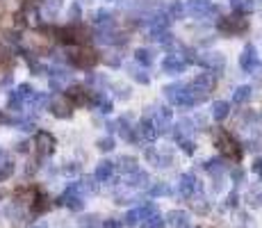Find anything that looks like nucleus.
Returning <instances> with one entry per match:
<instances>
[{"label": "nucleus", "instance_id": "20", "mask_svg": "<svg viewBox=\"0 0 262 228\" xmlns=\"http://www.w3.org/2000/svg\"><path fill=\"white\" fill-rule=\"evenodd\" d=\"M114 169H119L121 174H133V171L139 169V162L133 158V155H121L119 162L114 164Z\"/></svg>", "mask_w": 262, "mask_h": 228}, {"label": "nucleus", "instance_id": "36", "mask_svg": "<svg viewBox=\"0 0 262 228\" xmlns=\"http://www.w3.org/2000/svg\"><path fill=\"white\" fill-rule=\"evenodd\" d=\"M183 14H185V7H183V5H180V3H173V5H171V16L180 18V16H183Z\"/></svg>", "mask_w": 262, "mask_h": 228}, {"label": "nucleus", "instance_id": "13", "mask_svg": "<svg viewBox=\"0 0 262 228\" xmlns=\"http://www.w3.org/2000/svg\"><path fill=\"white\" fill-rule=\"evenodd\" d=\"M162 69H164V73L178 75V73H183V71L187 69V62H185L180 55H167L164 62H162Z\"/></svg>", "mask_w": 262, "mask_h": 228}, {"label": "nucleus", "instance_id": "37", "mask_svg": "<svg viewBox=\"0 0 262 228\" xmlns=\"http://www.w3.org/2000/svg\"><path fill=\"white\" fill-rule=\"evenodd\" d=\"M100 228H123V224H121V221H117V219H103Z\"/></svg>", "mask_w": 262, "mask_h": 228}, {"label": "nucleus", "instance_id": "27", "mask_svg": "<svg viewBox=\"0 0 262 228\" xmlns=\"http://www.w3.org/2000/svg\"><path fill=\"white\" fill-rule=\"evenodd\" d=\"M199 62H201V64H205V67H208V69H212V71H214V69H221V67H224V57H221L219 53H210L208 57H201Z\"/></svg>", "mask_w": 262, "mask_h": 228}, {"label": "nucleus", "instance_id": "30", "mask_svg": "<svg viewBox=\"0 0 262 228\" xmlns=\"http://www.w3.org/2000/svg\"><path fill=\"white\" fill-rule=\"evenodd\" d=\"M16 94L21 96L23 103H30V98L34 96V87H32V85H28V82H25V85H18V87H16Z\"/></svg>", "mask_w": 262, "mask_h": 228}, {"label": "nucleus", "instance_id": "14", "mask_svg": "<svg viewBox=\"0 0 262 228\" xmlns=\"http://www.w3.org/2000/svg\"><path fill=\"white\" fill-rule=\"evenodd\" d=\"M133 137H139V139H142V141H155V139H158V130H155L153 121L144 119L142 123H139L137 128H135Z\"/></svg>", "mask_w": 262, "mask_h": 228}, {"label": "nucleus", "instance_id": "3", "mask_svg": "<svg viewBox=\"0 0 262 228\" xmlns=\"http://www.w3.org/2000/svg\"><path fill=\"white\" fill-rule=\"evenodd\" d=\"M73 108H75V105L67 98V94L55 96V98H50V103H48L50 114L57 116V119H71V116H73Z\"/></svg>", "mask_w": 262, "mask_h": 228}, {"label": "nucleus", "instance_id": "2", "mask_svg": "<svg viewBox=\"0 0 262 228\" xmlns=\"http://www.w3.org/2000/svg\"><path fill=\"white\" fill-rule=\"evenodd\" d=\"M216 146H219V151H221V155H224V158H228V160H233V162H239L242 160L239 144L228 133H221L219 137H216Z\"/></svg>", "mask_w": 262, "mask_h": 228}, {"label": "nucleus", "instance_id": "19", "mask_svg": "<svg viewBox=\"0 0 262 228\" xmlns=\"http://www.w3.org/2000/svg\"><path fill=\"white\" fill-rule=\"evenodd\" d=\"M64 7V0H41V16L55 18Z\"/></svg>", "mask_w": 262, "mask_h": 228}, {"label": "nucleus", "instance_id": "1", "mask_svg": "<svg viewBox=\"0 0 262 228\" xmlns=\"http://www.w3.org/2000/svg\"><path fill=\"white\" fill-rule=\"evenodd\" d=\"M67 59L73 64L75 69H94L100 57L94 48H89V46H78V48L67 55Z\"/></svg>", "mask_w": 262, "mask_h": 228}, {"label": "nucleus", "instance_id": "18", "mask_svg": "<svg viewBox=\"0 0 262 228\" xmlns=\"http://www.w3.org/2000/svg\"><path fill=\"white\" fill-rule=\"evenodd\" d=\"M164 221L173 228H189V215L185 210H171Z\"/></svg>", "mask_w": 262, "mask_h": 228}, {"label": "nucleus", "instance_id": "45", "mask_svg": "<svg viewBox=\"0 0 262 228\" xmlns=\"http://www.w3.org/2000/svg\"><path fill=\"white\" fill-rule=\"evenodd\" d=\"M3 158H7V155H5V151H0V160H3Z\"/></svg>", "mask_w": 262, "mask_h": 228}, {"label": "nucleus", "instance_id": "21", "mask_svg": "<svg viewBox=\"0 0 262 228\" xmlns=\"http://www.w3.org/2000/svg\"><path fill=\"white\" fill-rule=\"evenodd\" d=\"M128 182L133 190H137V187H148V174L137 169V171H133V174H128Z\"/></svg>", "mask_w": 262, "mask_h": 228}, {"label": "nucleus", "instance_id": "26", "mask_svg": "<svg viewBox=\"0 0 262 228\" xmlns=\"http://www.w3.org/2000/svg\"><path fill=\"white\" fill-rule=\"evenodd\" d=\"M139 228H167V221L160 217V212H155V215L146 217L142 224H139Z\"/></svg>", "mask_w": 262, "mask_h": 228}, {"label": "nucleus", "instance_id": "28", "mask_svg": "<svg viewBox=\"0 0 262 228\" xmlns=\"http://www.w3.org/2000/svg\"><path fill=\"white\" fill-rule=\"evenodd\" d=\"M251 87H239L237 91L233 94V103H237V105H246L251 100Z\"/></svg>", "mask_w": 262, "mask_h": 228}, {"label": "nucleus", "instance_id": "31", "mask_svg": "<svg viewBox=\"0 0 262 228\" xmlns=\"http://www.w3.org/2000/svg\"><path fill=\"white\" fill-rule=\"evenodd\" d=\"M135 59H137L139 64H144V67H150V62H153V59H150V53L146 48H137V50H135Z\"/></svg>", "mask_w": 262, "mask_h": 228}, {"label": "nucleus", "instance_id": "43", "mask_svg": "<svg viewBox=\"0 0 262 228\" xmlns=\"http://www.w3.org/2000/svg\"><path fill=\"white\" fill-rule=\"evenodd\" d=\"M135 80H137V82H142V85H146V82H148V75H146L144 71H139V73H135Z\"/></svg>", "mask_w": 262, "mask_h": 228}, {"label": "nucleus", "instance_id": "10", "mask_svg": "<svg viewBox=\"0 0 262 228\" xmlns=\"http://www.w3.org/2000/svg\"><path fill=\"white\" fill-rule=\"evenodd\" d=\"M67 98L73 105H92V91L80 87V85H73V87L67 89Z\"/></svg>", "mask_w": 262, "mask_h": 228}, {"label": "nucleus", "instance_id": "5", "mask_svg": "<svg viewBox=\"0 0 262 228\" xmlns=\"http://www.w3.org/2000/svg\"><path fill=\"white\" fill-rule=\"evenodd\" d=\"M155 212H158V208H155L153 203H144V205H139V208H133V210H130L128 215L123 217V226H139L146 219V217L155 215Z\"/></svg>", "mask_w": 262, "mask_h": 228}, {"label": "nucleus", "instance_id": "25", "mask_svg": "<svg viewBox=\"0 0 262 228\" xmlns=\"http://www.w3.org/2000/svg\"><path fill=\"white\" fill-rule=\"evenodd\" d=\"M205 171L208 174H212L219 178L221 174H226V164H224V160H219V158H214V160H208L205 162Z\"/></svg>", "mask_w": 262, "mask_h": 228}, {"label": "nucleus", "instance_id": "16", "mask_svg": "<svg viewBox=\"0 0 262 228\" xmlns=\"http://www.w3.org/2000/svg\"><path fill=\"white\" fill-rule=\"evenodd\" d=\"M94 178L98 180V182H110V180L114 178V162L100 160L98 167H96V171H94Z\"/></svg>", "mask_w": 262, "mask_h": 228}, {"label": "nucleus", "instance_id": "32", "mask_svg": "<svg viewBox=\"0 0 262 228\" xmlns=\"http://www.w3.org/2000/svg\"><path fill=\"white\" fill-rule=\"evenodd\" d=\"M148 194L150 196H164V194H171V190L164 185V182H158V185L148 187Z\"/></svg>", "mask_w": 262, "mask_h": 228}, {"label": "nucleus", "instance_id": "4", "mask_svg": "<svg viewBox=\"0 0 262 228\" xmlns=\"http://www.w3.org/2000/svg\"><path fill=\"white\" fill-rule=\"evenodd\" d=\"M178 192L185 199H194V196H199L203 192V187H201V182L194 174H183L178 178Z\"/></svg>", "mask_w": 262, "mask_h": 228}, {"label": "nucleus", "instance_id": "44", "mask_svg": "<svg viewBox=\"0 0 262 228\" xmlns=\"http://www.w3.org/2000/svg\"><path fill=\"white\" fill-rule=\"evenodd\" d=\"M30 228H48L46 224H43V221H39V224H34V226H30Z\"/></svg>", "mask_w": 262, "mask_h": 228}, {"label": "nucleus", "instance_id": "22", "mask_svg": "<svg viewBox=\"0 0 262 228\" xmlns=\"http://www.w3.org/2000/svg\"><path fill=\"white\" fill-rule=\"evenodd\" d=\"M230 114V103H226V100H214L212 103V116L216 121H224L228 119Z\"/></svg>", "mask_w": 262, "mask_h": 228}, {"label": "nucleus", "instance_id": "8", "mask_svg": "<svg viewBox=\"0 0 262 228\" xmlns=\"http://www.w3.org/2000/svg\"><path fill=\"white\" fill-rule=\"evenodd\" d=\"M98 185H100V182L96 180L94 176H82V178H80L78 182H71L69 187H71L73 192H78V194L84 199V196H92V194H96V192H98Z\"/></svg>", "mask_w": 262, "mask_h": 228}, {"label": "nucleus", "instance_id": "29", "mask_svg": "<svg viewBox=\"0 0 262 228\" xmlns=\"http://www.w3.org/2000/svg\"><path fill=\"white\" fill-rule=\"evenodd\" d=\"M23 105H25V103L21 100V96L16 94V89L9 91V96H7V110H12V112H18Z\"/></svg>", "mask_w": 262, "mask_h": 228}, {"label": "nucleus", "instance_id": "17", "mask_svg": "<svg viewBox=\"0 0 262 228\" xmlns=\"http://www.w3.org/2000/svg\"><path fill=\"white\" fill-rule=\"evenodd\" d=\"M239 67L244 71H253L255 67H258V55H255V48L253 46H246L244 50H242L239 55Z\"/></svg>", "mask_w": 262, "mask_h": 228}, {"label": "nucleus", "instance_id": "34", "mask_svg": "<svg viewBox=\"0 0 262 228\" xmlns=\"http://www.w3.org/2000/svg\"><path fill=\"white\" fill-rule=\"evenodd\" d=\"M94 23L96 25H103V28H110V23H112V16H110L107 12H96Z\"/></svg>", "mask_w": 262, "mask_h": 228}, {"label": "nucleus", "instance_id": "9", "mask_svg": "<svg viewBox=\"0 0 262 228\" xmlns=\"http://www.w3.org/2000/svg\"><path fill=\"white\" fill-rule=\"evenodd\" d=\"M57 205H64L73 212H80V210H84V199L78 194V192H73L71 187H67V192L57 199Z\"/></svg>", "mask_w": 262, "mask_h": 228}, {"label": "nucleus", "instance_id": "41", "mask_svg": "<svg viewBox=\"0 0 262 228\" xmlns=\"http://www.w3.org/2000/svg\"><path fill=\"white\" fill-rule=\"evenodd\" d=\"M251 169H253V174H258L260 178H262V158H258L253 162V167H251Z\"/></svg>", "mask_w": 262, "mask_h": 228}, {"label": "nucleus", "instance_id": "7", "mask_svg": "<svg viewBox=\"0 0 262 228\" xmlns=\"http://www.w3.org/2000/svg\"><path fill=\"white\" fill-rule=\"evenodd\" d=\"M34 146H37L39 158H48V155H53L57 141H55V137L50 135L48 130H39V133L34 135Z\"/></svg>", "mask_w": 262, "mask_h": 228}, {"label": "nucleus", "instance_id": "12", "mask_svg": "<svg viewBox=\"0 0 262 228\" xmlns=\"http://www.w3.org/2000/svg\"><path fill=\"white\" fill-rule=\"evenodd\" d=\"M171 119H173V112H171L169 108H160L158 112H155L153 126H155V130H158V135L160 133H167V130L171 128Z\"/></svg>", "mask_w": 262, "mask_h": 228}, {"label": "nucleus", "instance_id": "42", "mask_svg": "<svg viewBox=\"0 0 262 228\" xmlns=\"http://www.w3.org/2000/svg\"><path fill=\"white\" fill-rule=\"evenodd\" d=\"M16 151H18V153H28V151H30V141H18Z\"/></svg>", "mask_w": 262, "mask_h": 228}, {"label": "nucleus", "instance_id": "6", "mask_svg": "<svg viewBox=\"0 0 262 228\" xmlns=\"http://www.w3.org/2000/svg\"><path fill=\"white\" fill-rule=\"evenodd\" d=\"M246 28H249V18L242 16V14L226 16V18H221V23H219V30L224 34H239V32H244Z\"/></svg>", "mask_w": 262, "mask_h": 228}, {"label": "nucleus", "instance_id": "33", "mask_svg": "<svg viewBox=\"0 0 262 228\" xmlns=\"http://www.w3.org/2000/svg\"><path fill=\"white\" fill-rule=\"evenodd\" d=\"M98 151H103V153H110V151H114V139L112 137H103V139H98Z\"/></svg>", "mask_w": 262, "mask_h": 228}, {"label": "nucleus", "instance_id": "35", "mask_svg": "<svg viewBox=\"0 0 262 228\" xmlns=\"http://www.w3.org/2000/svg\"><path fill=\"white\" fill-rule=\"evenodd\" d=\"M80 171V164H75V162H69V164L62 167V174L64 176H75Z\"/></svg>", "mask_w": 262, "mask_h": 228}, {"label": "nucleus", "instance_id": "15", "mask_svg": "<svg viewBox=\"0 0 262 228\" xmlns=\"http://www.w3.org/2000/svg\"><path fill=\"white\" fill-rule=\"evenodd\" d=\"M214 85H216V80H214L212 73H199L189 87H194V89H199V91H203V94L210 96V91L214 89Z\"/></svg>", "mask_w": 262, "mask_h": 228}, {"label": "nucleus", "instance_id": "24", "mask_svg": "<svg viewBox=\"0 0 262 228\" xmlns=\"http://www.w3.org/2000/svg\"><path fill=\"white\" fill-rule=\"evenodd\" d=\"M14 171H16V164H14L12 160H9V158H3V160H0V182L7 180V178H12Z\"/></svg>", "mask_w": 262, "mask_h": 228}, {"label": "nucleus", "instance_id": "23", "mask_svg": "<svg viewBox=\"0 0 262 228\" xmlns=\"http://www.w3.org/2000/svg\"><path fill=\"white\" fill-rule=\"evenodd\" d=\"M244 199H246V203H249V208H260L262 205V187H251Z\"/></svg>", "mask_w": 262, "mask_h": 228}, {"label": "nucleus", "instance_id": "11", "mask_svg": "<svg viewBox=\"0 0 262 228\" xmlns=\"http://www.w3.org/2000/svg\"><path fill=\"white\" fill-rule=\"evenodd\" d=\"M53 208V201L48 199L43 192H34V196H32V201H30V210H32V215L34 217H39V215H46V212Z\"/></svg>", "mask_w": 262, "mask_h": 228}, {"label": "nucleus", "instance_id": "39", "mask_svg": "<svg viewBox=\"0 0 262 228\" xmlns=\"http://www.w3.org/2000/svg\"><path fill=\"white\" fill-rule=\"evenodd\" d=\"M98 217H82V226H87V228H96L98 226Z\"/></svg>", "mask_w": 262, "mask_h": 228}, {"label": "nucleus", "instance_id": "40", "mask_svg": "<svg viewBox=\"0 0 262 228\" xmlns=\"http://www.w3.org/2000/svg\"><path fill=\"white\" fill-rule=\"evenodd\" d=\"M226 205H228V208H235V205H237V192H230V194H228V201H226Z\"/></svg>", "mask_w": 262, "mask_h": 228}, {"label": "nucleus", "instance_id": "38", "mask_svg": "<svg viewBox=\"0 0 262 228\" xmlns=\"http://www.w3.org/2000/svg\"><path fill=\"white\" fill-rule=\"evenodd\" d=\"M180 146H183V151H185V153H187V155H194L196 146H194V144H191V141H187V139H183V141H180Z\"/></svg>", "mask_w": 262, "mask_h": 228}]
</instances>
